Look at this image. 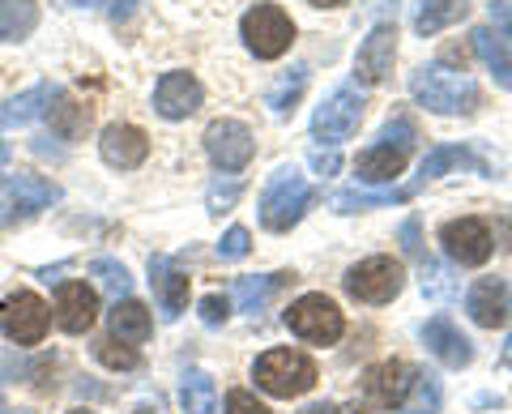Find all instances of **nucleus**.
Here are the masks:
<instances>
[{
    "label": "nucleus",
    "instance_id": "nucleus-1",
    "mask_svg": "<svg viewBox=\"0 0 512 414\" xmlns=\"http://www.w3.org/2000/svg\"><path fill=\"white\" fill-rule=\"evenodd\" d=\"M410 94L414 103L436 111V116H470L478 107V82L466 69H448V65H419L410 73Z\"/></svg>",
    "mask_w": 512,
    "mask_h": 414
},
{
    "label": "nucleus",
    "instance_id": "nucleus-2",
    "mask_svg": "<svg viewBox=\"0 0 512 414\" xmlns=\"http://www.w3.org/2000/svg\"><path fill=\"white\" fill-rule=\"evenodd\" d=\"M312 201H316V188L308 184V175L299 167H278L274 180H269L261 193V227L274 235L291 231L295 222L312 210Z\"/></svg>",
    "mask_w": 512,
    "mask_h": 414
},
{
    "label": "nucleus",
    "instance_id": "nucleus-3",
    "mask_svg": "<svg viewBox=\"0 0 512 414\" xmlns=\"http://www.w3.org/2000/svg\"><path fill=\"white\" fill-rule=\"evenodd\" d=\"M252 380H256V389H265L269 397H299V393L316 389L320 372H316L312 355L291 350V346H274L252 363Z\"/></svg>",
    "mask_w": 512,
    "mask_h": 414
},
{
    "label": "nucleus",
    "instance_id": "nucleus-4",
    "mask_svg": "<svg viewBox=\"0 0 512 414\" xmlns=\"http://www.w3.org/2000/svg\"><path fill=\"white\" fill-rule=\"evenodd\" d=\"M56 201H60V184H52L47 175H35V171L5 175V180H0V231L30 222Z\"/></svg>",
    "mask_w": 512,
    "mask_h": 414
},
{
    "label": "nucleus",
    "instance_id": "nucleus-5",
    "mask_svg": "<svg viewBox=\"0 0 512 414\" xmlns=\"http://www.w3.org/2000/svg\"><path fill=\"white\" fill-rule=\"evenodd\" d=\"M239 35H244L248 52L256 60H278V56L291 52L295 22H291V13H286L282 5H269V0H261V5H252L244 13V22H239Z\"/></svg>",
    "mask_w": 512,
    "mask_h": 414
},
{
    "label": "nucleus",
    "instance_id": "nucleus-6",
    "mask_svg": "<svg viewBox=\"0 0 512 414\" xmlns=\"http://www.w3.org/2000/svg\"><path fill=\"white\" fill-rule=\"evenodd\" d=\"M286 329L312 346H333L346 333V316L329 295L312 291V295H299L295 304L286 308Z\"/></svg>",
    "mask_w": 512,
    "mask_h": 414
},
{
    "label": "nucleus",
    "instance_id": "nucleus-7",
    "mask_svg": "<svg viewBox=\"0 0 512 414\" xmlns=\"http://www.w3.org/2000/svg\"><path fill=\"white\" fill-rule=\"evenodd\" d=\"M346 295L350 299H359V304H393L397 295H402V286H406V269L402 261H393V257H367L359 265H350L346 269Z\"/></svg>",
    "mask_w": 512,
    "mask_h": 414
},
{
    "label": "nucleus",
    "instance_id": "nucleus-8",
    "mask_svg": "<svg viewBox=\"0 0 512 414\" xmlns=\"http://www.w3.org/2000/svg\"><path fill=\"white\" fill-rule=\"evenodd\" d=\"M363 111H367V94L359 86H338L312 111V137L325 141V146H338V141L359 133Z\"/></svg>",
    "mask_w": 512,
    "mask_h": 414
},
{
    "label": "nucleus",
    "instance_id": "nucleus-9",
    "mask_svg": "<svg viewBox=\"0 0 512 414\" xmlns=\"http://www.w3.org/2000/svg\"><path fill=\"white\" fill-rule=\"evenodd\" d=\"M47 325H52V312H47V304L35 291H18V295H9L5 304H0V333H5L9 342L39 346Z\"/></svg>",
    "mask_w": 512,
    "mask_h": 414
},
{
    "label": "nucleus",
    "instance_id": "nucleus-10",
    "mask_svg": "<svg viewBox=\"0 0 512 414\" xmlns=\"http://www.w3.org/2000/svg\"><path fill=\"white\" fill-rule=\"evenodd\" d=\"M205 154L214 158L218 171L239 175V171L252 163V154H256L252 129H248L244 120H214L210 129H205Z\"/></svg>",
    "mask_w": 512,
    "mask_h": 414
},
{
    "label": "nucleus",
    "instance_id": "nucleus-11",
    "mask_svg": "<svg viewBox=\"0 0 512 414\" xmlns=\"http://www.w3.org/2000/svg\"><path fill=\"white\" fill-rule=\"evenodd\" d=\"M440 248L457 265H487L495 252V240L483 218H448L440 227Z\"/></svg>",
    "mask_w": 512,
    "mask_h": 414
},
{
    "label": "nucleus",
    "instance_id": "nucleus-12",
    "mask_svg": "<svg viewBox=\"0 0 512 414\" xmlns=\"http://www.w3.org/2000/svg\"><path fill=\"white\" fill-rule=\"evenodd\" d=\"M410 385H414V368L402 363V359H380V363H372V368L363 372V397L367 402H376V406H384V410L402 406Z\"/></svg>",
    "mask_w": 512,
    "mask_h": 414
},
{
    "label": "nucleus",
    "instance_id": "nucleus-13",
    "mask_svg": "<svg viewBox=\"0 0 512 414\" xmlns=\"http://www.w3.org/2000/svg\"><path fill=\"white\" fill-rule=\"evenodd\" d=\"M393 60H397V26L393 22H380L372 35L363 39L359 56H355V77L367 86H380L393 77Z\"/></svg>",
    "mask_w": 512,
    "mask_h": 414
},
{
    "label": "nucleus",
    "instance_id": "nucleus-14",
    "mask_svg": "<svg viewBox=\"0 0 512 414\" xmlns=\"http://www.w3.org/2000/svg\"><path fill=\"white\" fill-rule=\"evenodd\" d=\"M201 99H205L201 82L192 73H184V69L163 73L158 77V86H154V111L163 120H188L192 111L201 107Z\"/></svg>",
    "mask_w": 512,
    "mask_h": 414
},
{
    "label": "nucleus",
    "instance_id": "nucleus-15",
    "mask_svg": "<svg viewBox=\"0 0 512 414\" xmlns=\"http://www.w3.org/2000/svg\"><path fill=\"white\" fill-rule=\"evenodd\" d=\"M94 321H99V295H94L86 282H60L56 286V325L64 333H73V338H82V333L94 329Z\"/></svg>",
    "mask_w": 512,
    "mask_h": 414
},
{
    "label": "nucleus",
    "instance_id": "nucleus-16",
    "mask_svg": "<svg viewBox=\"0 0 512 414\" xmlns=\"http://www.w3.org/2000/svg\"><path fill=\"white\" fill-rule=\"evenodd\" d=\"M99 154L107 167L116 171H133L150 158V137L137 129V124H107L99 137Z\"/></svg>",
    "mask_w": 512,
    "mask_h": 414
},
{
    "label": "nucleus",
    "instance_id": "nucleus-17",
    "mask_svg": "<svg viewBox=\"0 0 512 414\" xmlns=\"http://www.w3.org/2000/svg\"><path fill=\"white\" fill-rule=\"evenodd\" d=\"M423 346L444 363V368L461 372V368H470L474 363V342L453 321H448V316H431V321L423 325Z\"/></svg>",
    "mask_w": 512,
    "mask_h": 414
},
{
    "label": "nucleus",
    "instance_id": "nucleus-18",
    "mask_svg": "<svg viewBox=\"0 0 512 414\" xmlns=\"http://www.w3.org/2000/svg\"><path fill=\"white\" fill-rule=\"evenodd\" d=\"M466 312H470L474 325L500 329L508 321V312H512V295H508L504 278H478L466 291Z\"/></svg>",
    "mask_w": 512,
    "mask_h": 414
},
{
    "label": "nucleus",
    "instance_id": "nucleus-19",
    "mask_svg": "<svg viewBox=\"0 0 512 414\" xmlns=\"http://www.w3.org/2000/svg\"><path fill=\"white\" fill-rule=\"evenodd\" d=\"M150 286L158 295V308H163L167 321H175L184 308H188V291H192V278L184 274L171 257H150Z\"/></svg>",
    "mask_w": 512,
    "mask_h": 414
},
{
    "label": "nucleus",
    "instance_id": "nucleus-20",
    "mask_svg": "<svg viewBox=\"0 0 512 414\" xmlns=\"http://www.w3.org/2000/svg\"><path fill=\"white\" fill-rule=\"evenodd\" d=\"M56 94H60V90H56L52 82H39V86L22 90V94H13L9 103H0V129H22V124L39 120L43 111H52Z\"/></svg>",
    "mask_w": 512,
    "mask_h": 414
},
{
    "label": "nucleus",
    "instance_id": "nucleus-21",
    "mask_svg": "<svg viewBox=\"0 0 512 414\" xmlns=\"http://www.w3.org/2000/svg\"><path fill=\"white\" fill-rule=\"evenodd\" d=\"M406 163H410V150L389 146V141H376V146H367L355 158V171L367 184H384V180H397V175L406 171Z\"/></svg>",
    "mask_w": 512,
    "mask_h": 414
},
{
    "label": "nucleus",
    "instance_id": "nucleus-22",
    "mask_svg": "<svg viewBox=\"0 0 512 414\" xmlns=\"http://www.w3.org/2000/svg\"><path fill=\"white\" fill-rule=\"evenodd\" d=\"M107 329L111 338L124 342V346H141L154 333V321H150V308L137 304V299H116V308L107 312Z\"/></svg>",
    "mask_w": 512,
    "mask_h": 414
},
{
    "label": "nucleus",
    "instance_id": "nucleus-23",
    "mask_svg": "<svg viewBox=\"0 0 512 414\" xmlns=\"http://www.w3.org/2000/svg\"><path fill=\"white\" fill-rule=\"evenodd\" d=\"M291 282H295V269H278V274H261V278H239L235 304H239V312H265L269 299L282 295Z\"/></svg>",
    "mask_w": 512,
    "mask_h": 414
},
{
    "label": "nucleus",
    "instance_id": "nucleus-24",
    "mask_svg": "<svg viewBox=\"0 0 512 414\" xmlns=\"http://www.w3.org/2000/svg\"><path fill=\"white\" fill-rule=\"evenodd\" d=\"M474 52H478V60L491 69V77H495V86H504V90H512V39H504V35H495L491 26H478L474 30Z\"/></svg>",
    "mask_w": 512,
    "mask_h": 414
},
{
    "label": "nucleus",
    "instance_id": "nucleus-25",
    "mask_svg": "<svg viewBox=\"0 0 512 414\" xmlns=\"http://www.w3.org/2000/svg\"><path fill=\"white\" fill-rule=\"evenodd\" d=\"M423 184H410V188H380V193H363V188H346V193L333 197V210L338 214H367V210H389V205H402L419 193Z\"/></svg>",
    "mask_w": 512,
    "mask_h": 414
},
{
    "label": "nucleus",
    "instance_id": "nucleus-26",
    "mask_svg": "<svg viewBox=\"0 0 512 414\" xmlns=\"http://www.w3.org/2000/svg\"><path fill=\"white\" fill-rule=\"evenodd\" d=\"M453 167H474V171H491L483 158H478L470 146H436V150H427L423 158V167H419V184L427 180H440L444 171H453Z\"/></svg>",
    "mask_w": 512,
    "mask_h": 414
},
{
    "label": "nucleus",
    "instance_id": "nucleus-27",
    "mask_svg": "<svg viewBox=\"0 0 512 414\" xmlns=\"http://www.w3.org/2000/svg\"><path fill=\"white\" fill-rule=\"evenodd\" d=\"M39 5L35 0H0V43H22L35 35Z\"/></svg>",
    "mask_w": 512,
    "mask_h": 414
},
{
    "label": "nucleus",
    "instance_id": "nucleus-28",
    "mask_svg": "<svg viewBox=\"0 0 512 414\" xmlns=\"http://www.w3.org/2000/svg\"><path fill=\"white\" fill-rule=\"evenodd\" d=\"M466 13H470L466 0H423L419 13H414V30H419L423 39H427V35H440L444 26L461 22Z\"/></svg>",
    "mask_w": 512,
    "mask_h": 414
},
{
    "label": "nucleus",
    "instance_id": "nucleus-29",
    "mask_svg": "<svg viewBox=\"0 0 512 414\" xmlns=\"http://www.w3.org/2000/svg\"><path fill=\"white\" fill-rule=\"evenodd\" d=\"M180 406H184V414H218V389H214V380L192 368L184 376V385H180Z\"/></svg>",
    "mask_w": 512,
    "mask_h": 414
},
{
    "label": "nucleus",
    "instance_id": "nucleus-30",
    "mask_svg": "<svg viewBox=\"0 0 512 414\" xmlns=\"http://www.w3.org/2000/svg\"><path fill=\"white\" fill-rule=\"evenodd\" d=\"M440 402H444V385H440V376H431V372H414V385H410V393H406L402 410H406V414H440Z\"/></svg>",
    "mask_w": 512,
    "mask_h": 414
},
{
    "label": "nucleus",
    "instance_id": "nucleus-31",
    "mask_svg": "<svg viewBox=\"0 0 512 414\" xmlns=\"http://www.w3.org/2000/svg\"><path fill=\"white\" fill-rule=\"evenodd\" d=\"M56 103H60V107L47 111V116H52V133L64 137V141L82 137V133L90 129V107L73 103V99H64V94H56Z\"/></svg>",
    "mask_w": 512,
    "mask_h": 414
},
{
    "label": "nucleus",
    "instance_id": "nucleus-32",
    "mask_svg": "<svg viewBox=\"0 0 512 414\" xmlns=\"http://www.w3.org/2000/svg\"><path fill=\"white\" fill-rule=\"evenodd\" d=\"M303 86H308V69H303V65L286 69V73L278 77V86L269 90V107H274L278 116H286V111H295V103H299Z\"/></svg>",
    "mask_w": 512,
    "mask_h": 414
},
{
    "label": "nucleus",
    "instance_id": "nucleus-33",
    "mask_svg": "<svg viewBox=\"0 0 512 414\" xmlns=\"http://www.w3.org/2000/svg\"><path fill=\"white\" fill-rule=\"evenodd\" d=\"M90 274L99 278L103 291L116 295V299H128V291H133V278H128V269L120 261H111V257H94L90 261Z\"/></svg>",
    "mask_w": 512,
    "mask_h": 414
},
{
    "label": "nucleus",
    "instance_id": "nucleus-34",
    "mask_svg": "<svg viewBox=\"0 0 512 414\" xmlns=\"http://www.w3.org/2000/svg\"><path fill=\"white\" fill-rule=\"evenodd\" d=\"M94 355H99V363H103V368H111V372H133V368H141L137 350L116 342V338H103L99 346H94Z\"/></svg>",
    "mask_w": 512,
    "mask_h": 414
},
{
    "label": "nucleus",
    "instance_id": "nucleus-35",
    "mask_svg": "<svg viewBox=\"0 0 512 414\" xmlns=\"http://www.w3.org/2000/svg\"><path fill=\"white\" fill-rule=\"evenodd\" d=\"M239 193H244V180H239V175H227V171H222L218 180L210 184V193H205V201H210V214H227V210H235Z\"/></svg>",
    "mask_w": 512,
    "mask_h": 414
},
{
    "label": "nucleus",
    "instance_id": "nucleus-36",
    "mask_svg": "<svg viewBox=\"0 0 512 414\" xmlns=\"http://www.w3.org/2000/svg\"><path fill=\"white\" fill-rule=\"evenodd\" d=\"M380 141H389V146H402V150H414V141H419V129H414L410 116H393V120L380 129Z\"/></svg>",
    "mask_w": 512,
    "mask_h": 414
},
{
    "label": "nucleus",
    "instance_id": "nucleus-37",
    "mask_svg": "<svg viewBox=\"0 0 512 414\" xmlns=\"http://www.w3.org/2000/svg\"><path fill=\"white\" fill-rule=\"evenodd\" d=\"M248 252H252V235H248V227H231V231L218 240V257H222V261H244Z\"/></svg>",
    "mask_w": 512,
    "mask_h": 414
},
{
    "label": "nucleus",
    "instance_id": "nucleus-38",
    "mask_svg": "<svg viewBox=\"0 0 512 414\" xmlns=\"http://www.w3.org/2000/svg\"><path fill=\"white\" fill-rule=\"evenodd\" d=\"M227 414H274L265 402H256V393L248 389H231L227 393Z\"/></svg>",
    "mask_w": 512,
    "mask_h": 414
},
{
    "label": "nucleus",
    "instance_id": "nucleus-39",
    "mask_svg": "<svg viewBox=\"0 0 512 414\" xmlns=\"http://www.w3.org/2000/svg\"><path fill=\"white\" fill-rule=\"evenodd\" d=\"M231 316V299L227 295H205L201 299V321L205 325H222Z\"/></svg>",
    "mask_w": 512,
    "mask_h": 414
},
{
    "label": "nucleus",
    "instance_id": "nucleus-40",
    "mask_svg": "<svg viewBox=\"0 0 512 414\" xmlns=\"http://www.w3.org/2000/svg\"><path fill=\"white\" fill-rule=\"evenodd\" d=\"M423 269H427V274H431V278H423V295H431V299H440V295H453V291H457V286H453V282H448V274H444V269H440V265H431V261H427Z\"/></svg>",
    "mask_w": 512,
    "mask_h": 414
},
{
    "label": "nucleus",
    "instance_id": "nucleus-41",
    "mask_svg": "<svg viewBox=\"0 0 512 414\" xmlns=\"http://www.w3.org/2000/svg\"><path fill=\"white\" fill-rule=\"evenodd\" d=\"M487 13H491V30H495V35L512 39V0H491Z\"/></svg>",
    "mask_w": 512,
    "mask_h": 414
},
{
    "label": "nucleus",
    "instance_id": "nucleus-42",
    "mask_svg": "<svg viewBox=\"0 0 512 414\" xmlns=\"http://www.w3.org/2000/svg\"><path fill=\"white\" fill-rule=\"evenodd\" d=\"M402 248H406V257H419L423 261V244H419V218H406V227H402Z\"/></svg>",
    "mask_w": 512,
    "mask_h": 414
},
{
    "label": "nucleus",
    "instance_id": "nucleus-43",
    "mask_svg": "<svg viewBox=\"0 0 512 414\" xmlns=\"http://www.w3.org/2000/svg\"><path fill=\"white\" fill-rule=\"evenodd\" d=\"M312 167H316V171L329 180V175L342 167V158H338V150H312Z\"/></svg>",
    "mask_w": 512,
    "mask_h": 414
},
{
    "label": "nucleus",
    "instance_id": "nucleus-44",
    "mask_svg": "<svg viewBox=\"0 0 512 414\" xmlns=\"http://www.w3.org/2000/svg\"><path fill=\"white\" fill-rule=\"evenodd\" d=\"M299 414H338V406H333V402H316V406H303Z\"/></svg>",
    "mask_w": 512,
    "mask_h": 414
},
{
    "label": "nucleus",
    "instance_id": "nucleus-45",
    "mask_svg": "<svg viewBox=\"0 0 512 414\" xmlns=\"http://www.w3.org/2000/svg\"><path fill=\"white\" fill-rule=\"evenodd\" d=\"M316 9H338V5H346V0H312Z\"/></svg>",
    "mask_w": 512,
    "mask_h": 414
},
{
    "label": "nucleus",
    "instance_id": "nucleus-46",
    "mask_svg": "<svg viewBox=\"0 0 512 414\" xmlns=\"http://www.w3.org/2000/svg\"><path fill=\"white\" fill-rule=\"evenodd\" d=\"M5 167H9V146L0 141V171H5Z\"/></svg>",
    "mask_w": 512,
    "mask_h": 414
},
{
    "label": "nucleus",
    "instance_id": "nucleus-47",
    "mask_svg": "<svg viewBox=\"0 0 512 414\" xmlns=\"http://www.w3.org/2000/svg\"><path fill=\"white\" fill-rule=\"evenodd\" d=\"M504 363L512 368V333H508V342H504Z\"/></svg>",
    "mask_w": 512,
    "mask_h": 414
},
{
    "label": "nucleus",
    "instance_id": "nucleus-48",
    "mask_svg": "<svg viewBox=\"0 0 512 414\" xmlns=\"http://www.w3.org/2000/svg\"><path fill=\"white\" fill-rule=\"evenodd\" d=\"M350 414H372V410H363V406H355V410H350Z\"/></svg>",
    "mask_w": 512,
    "mask_h": 414
},
{
    "label": "nucleus",
    "instance_id": "nucleus-49",
    "mask_svg": "<svg viewBox=\"0 0 512 414\" xmlns=\"http://www.w3.org/2000/svg\"><path fill=\"white\" fill-rule=\"evenodd\" d=\"M69 414H94V410H69Z\"/></svg>",
    "mask_w": 512,
    "mask_h": 414
},
{
    "label": "nucleus",
    "instance_id": "nucleus-50",
    "mask_svg": "<svg viewBox=\"0 0 512 414\" xmlns=\"http://www.w3.org/2000/svg\"><path fill=\"white\" fill-rule=\"evenodd\" d=\"M137 414H154V410H137Z\"/></svg>",
    "mask_w": 512,
    "mask_h": 414
}]
</instances>
